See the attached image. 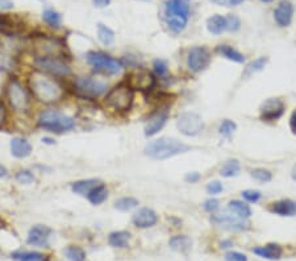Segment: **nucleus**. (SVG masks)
I'll return each instance as SVG.
<instances>
[{
  "label": "nucleus",
  "instance_id": "obj_1",
  "mask_svg": "<svg viewBox=\"0 0 296 261\" xmlns=\"http://www.w3.org/2000/svg\"><path fill=\"white\" fill-rule=\"evenodd\" d=\"M28 84L33 97L39 102L46 104L57 103L64 99L66 94L64 86L57 81V78L41 70H35L29 74Z\"/></svg>",
  "mask_w": 296,
  "mask_h": 261
},
{
  "label": "nucleus",
  "instance_id": "obj_16",
  "mask_svg": "<svg viewBox=\"0 0 296 261\" xmlns=\"http://www.w3.org/2000/svg\"><path fill=\"white\" fill-rule=\"evenodd\" d=\"M51 229L46 226H35L29 229L28 238H26V242L29 245H33V247H40V248H44V247H48L49 239H50Z\"/></svg>",
  "mask_w": 296,
  "mask_h": 261
},
{
  "label": "nucleus",
  "instance_id": "obj_10",
  "mask_svg": "<svg viewBox=\"0 0 296 261\" xmlns=\"http://www.w3.org/2000/svg\"><path fill=\"white\" fill-rule=\"evenodd\" d=\"M36 58L42 57H65V45L58 39L51 37H39L33 42Z\"/></svg>",
  "mask_w": 296,
  "mask_h": 261
},
{
  "label": "nucleus",
  "instance_id": "obj_55",
  "mask_svg": "<svg viewBox=\"0 0 296 261\" xmlns=\"http://www.w3.org/2000/svg\"><path fill=\"white\" fill-rule=\"evenodd\" d=\"M220 245H221V248H229L230 245H232V243H230V242H223Z\"/></svg>",
  "mask_w": 296,
  "mask_h": 261
},
{
  "label": "nucleus",
  "instance_id": "obj_52",
  "mask_svg": "<svg viewBox=\"0 0 296 261\" xmlns=\"http://www.w3.org/2000/svg\"><path fill=\"white\" fill-rule=\"evenodd\" d=\"M111 3V0H94V4L96 7H105Z\"/></svg>",
  "mask_w": 296,
  "mask_h": 261
},
{
  "label": "nucleus",
  "instance_id": "obj_26",
  "mask_svg": "<svg viewBox=\"0 0 296 261\" xmlns=\"http://www.w3.org/2000/svg\"><path fill=\"white\" fill-rule=\"evenodd\" d=\"M131 240V234L127 231L112 232L108 238V243L113 248H127Z\"/></svg>",
  "mask_w": 296,
  "mask_h": 261
},
{
  "label": "nucleus",
  "instance_id": "obj_57",
  "mask_svg": "<svg viewBox=\"0 0 296 261\" xmlns=\"http://www.w3.org/2000/svg\"><path fill=\"white\" fill-rule=\"evenodd\" d=\"M261 2H263V3H271L273 0H261Z\"/></svg>",
  "mask_w": 296,
  "mask_h": 261
},
{
  "label": "nucleus",
  "instance_id": "obj_7",
  "mask_svg": "<svg viewBox=\"0 0 296 261\" xmlns=\"http://www.w3.org/2000/svg\"><path fill=\"white\" fill-rule=\"evenodd\" d=\"M86 60L94 70L102 74L115 75L123 70V65L119 60L103 52H88L86 54Z\"/></svg>",
  "mask_w": 296,
  "mask_h": 261
},
{
  "label": "nucleus",
  "instance_id": "obj_24",
  "mask_svg": "<svg viewBox=\"0 0 296 261\" xmlns=\"http://www.w3.org/2000/svg\"><path fill=\"white\" fill-rule=\"evenodd\" d=\"M169 247L172 251L179 252V253H186L192 248V240L186 235L174 236L169 240Z\"/></svg>",
  "mask_w": 296,
  "mask_h": 261
},
{
  "label": "nucleus",
  "instance_id": "obj_29",
  "mask_svg": "<svg viewBox=\"0 0 296 261\" xmlns=\"http://www.w3.org/2000/svg\"><path fill=\"white\" fill-rule=\"evenodd\" d=\"M228 210L230 213L236 214L237 216L242 218V219H248L252 215V210L246 203L241 202V200H230L228 205Z\"/></svg>",
  "mask_w": 296,
  "mask_h": 261
},
{
  "label": "nucleus",
  "instance_id": "obj_13",
  "mask_svg": "<svg viewBox=\"0 0 296 261\" xmlns=\"http://www.w3.org/2000/svg\"><path fill=\"white\" fill-rule=\"evenodd\" d=\"M211 220L217 227L230 229V231H244V229L248 228L245 219H242V218H240L233 213L216 214V215H212Z\"/></svg>",
  "mask_w": 296,
  "mask_h": 261
},
{
  "label": "nucleus",
  "instance_id": "obj_38",
  "mask_svg": "<svg viewBox=\"0 0 296 261\" xmlns=\"http://www.w3.org/2000/svg\"><path fill=\"white\" fill-rule=\"evenodd\" d=\"M19 261H44L45 256L40 252H24L19 255H13Z\"/></svg>",
  "mask_w": 296,
  "mask_h": 261
},
{
  "label": "nucleus",
  "instance_id": "obj_42",
  "mask_svg": "<svg viewBox=\"0 0 296 261\" xmlns=\"http://www.w3.org/2000/svg\"><path fill=\"white\" fill-rule=\"evenodd\" d=\"M242 197H244V199L248 200V202L255 203L261 199V193L257 190H245L242 191Z\"/></svg>",
  "mask_w": 296,
  "mask_h": 261
},
{
  "label": "nucleus",
  "instance_id": "obj_28",
  "mask_svg": "<svg viewBox=\"0 0 296 261\" xmlns=\"http://www.w3.org/2000/svg\"><path fill=\"white\" fill-rule=\"evenodd\" d=\"M107 198H108V189H107V186L103 184L98 185V186H96L94 190H91V193L87 195V199L93 203V205H95V206L102 205L103 202H105Z\"/></svg>",
  "mask_w": 296,
  "mask_h": 261
},
{
  "label": "nucleus",
  "instance_id": "obj_27",
  "mask_svg": "<svg viewBox=\"0 0 296 261\" xmlns=\"http://www.w3.org/2000/svg\"><path fill=\"white\" fill-rule=\"evenodd\" d=\"M207 28L214 35H221L226 31V17L221 15H214L207 20Z\"/></svg>",
  "mask_w": 296,
  "mask_h": 261
},
{
  "label": "nucleus",
  "instance_id": "obj_11",
  "mask_svg": "<svg viewBox=\"0 0 296 261\" xmlns=\"http://www.w3.org/2000/svg\"><path fill=\"white\" fill-rule=\"evenodd\" d=\"M179 132L186 136H196L203 131L204 123L201 118L195 112L182 113L176 120Z\"/></svg>",
  "mask_w": 296,
  "mask_h": 261
},
{
  "label": "nucleus",
  "instance_id": "obj_40",
  "mask_svg": "<svg viewBox=\"0 0 296 261\" xmlns=\"http://www.w3.org/2000/svg\"><path fill=\"white\" fill-rule=\"evenodd\" d=\"M153 69L158 77H165V75L167 74V70H169V69H167V64H166V61L159 60V58L158 60H154Z\"/></svg>",
  "mask_w": 296,
  "mask_h": 261
},
{
  "label": "nucleus",
  "instance_id": "obj_45",
  "mask_svg": "<svg viewBox=\"0 0 296 261\" xmlns=\"http://www.w3.org/2000/svg\"><path fill=\"white\" fill-rule=\"evenodd\" d=\"M225 261H248V257L240 252H228L225 255Z\"/></svg>",
  "mask_w": 296,
  "mask_h": 261
},
{
  "label": "nucleus",
  "instance_id": "obj_39",
  "mask_svg": "<svg viewBox=\"0 0 296 261\" xmlns=\"http://www.w3.org/2000/svg\"><path fill=\"white\" fill-rule=\"evenodd\" d=\"M250 174H252V177L254 178V180L259 181V182H270L271 178H273L271 171L266 170V169H262V168L254 169V170L250 171Z\"/></svg>",
  "mask_w": 296,
  "mask_h": 261
},
{
  "label": "nucleus",
  "instance_id": "obj_37",
  "mask_svg": "<svg viewBox=\"0 0 296 261\" xmlns=\"http://www.w3.org/2000/svg\"><path fill=\"white\" fill-rule=\"evenodd\" d=\"M15 178H16V181L19 182V184H22V185H31V184H33L36 180L35 174H33L32 171L25 170V169L17 171Z\"/></svg>",
  "mask_w": 296,
  "mask_h": 261
},
{
  "label": "nucleus",
  "instance_id": "obj_22",
  "mask_svg": "<svg viewBox=\"0 0 296 261\" xmlns=\"http://www.w3.org/2000/svg\"><path fill=\"white\" fill-rule=\"evenodd\" d=\"M253 253L259 257L268 258V260H279L283 255V249L278 244H268L263 247H258L253 249Z\"/></svg>",
  "mask_w": 296,
  "mask_h": 261
},
{
  "label": "nucleus",
  "instance_id": "obj_51",
  "mask_svg": "<svg viewBox=\"0 0 296 261\" xmlns=\"http://www.w3.org/2000/svg\"><path fill=\"white\" fill-rule=\"evenodd\" d=\"M13 7V3L11 0H0V8H4V10H11Z\"/></svg>",
  "mask_w": 296,
  "mask_h": 261
},
{
  "label": "nucleus",
  "instance_id": "obj_14",
  "mask_svg": "<svg viewBox=\"0 0 296 261\" xmlns=\"http://www.w3.org/2000/svg\"><path fill=\"white\" fill-rule=\"evenodd\" d=\"M133 90H140L146 93V91L153 90L156 86V78L150 74L146 70H137L133 74L129 75L127 82Z\"/></svg>",
  "mask_w": 296,
  "mask_h": 261
},
{
  "label": "nucleus",
  "instance_id": "obj_9",
  "mask_svg": "<svg viewBox=\"0 0 296 261\" xmlns=\"http://www.w3.org/2000/svg\"><path fill=\"white\" fill-rule=\"evenodd\" d=\"M74 89L79 95L88 99H95L107 91V84L91 77H78L74 79Z\"/></svg>",
  "mask_w": 296,
  "mask_h": 261
},
{
  "label": "nucleus",
  "instance_id": "obj_21",
  "mask_svg": "<svg viewBox=\"0 0 296 261\" xmlns=\"http://www.w3.org/2000/svg\"><path fill=\"white\" fill-rule=\"evenodd\" d=\"M32 145L26 139L13 137L11 140V153L16 158H25L32 153Z\"/></svg>",
  "mask_w": 296,
  "mask_h": 261
},
{
  "label": "nucleus",
  "instance_id": "obj_44",
  "mask_svg": "<svg viewBox=\"0 0 296 261\" xmlns=\"http://www.w3.org/2000/svg\"><path fill=\"white\" fill-rule=\"evenodd\" d=\"M223 191V185L220 184L219 181H214V182H210L207 186V193L211 195H216Z\"/></svg>",
  "mask_w": 296,
  "mask_h": 261
},
{
  "label": "nucleus",
  "instance_id": "obj_5",
  "mask_svg": "<svg viewBox=\"0 0 296 261\" xmlns=\"http://www.w3.org/2000/svg\"><path fill=\"white\" fill-rule=\"evenodd\" d=\"M134 100V90L125 82L113 87L104 98V104L115 112H127L131 110Z\"/></svg>",
  "mask_w": 296,
  "mask_h": 261
},
{
  "label": "nucleus",
  "instance_id": "obj_3",
  "mask_svg": "<svg viewBox=\"0 0 296 261\" xmlns=\"http://www.w3.org/2000/svg\"><path fill=\"white\" fill-rule=\"evenodd\" d=\"M37 126L49 132L64 133L75 127V120L58 110H45L37 118Z\"/></svg>",
  "mask_w": 296,
  "mask_h": 261
},
{
  "label": "nucleus",
  "instance_id": "obj_25",
  "mask_svg": "<svg viewBox=\"0 0 296 261\" xmlns=\"http://www.w3.org/2000/svg\"><path fill=\"white\" fill-rule=\"evenodd\" d=\"M216 52L220 55L225 57L226 60H229V61L237 62V64H244L245 62V55L229 45H219L216 48Z\"/></svg>",
  "mask_w": 296,
  "mask_h": 261
},
{
  "label": "nucleus",
  "instance_id": "obj_35",
  "mask_svg": "<svg viewBox=\"0 0 296 261\" xmlns=\"http://www.w3.org/2000/svg\"><path fill=\"white\" fill-rule=\"evenodd\" d=\"M42 19L49 26H53V28H58L61 25V15L58 12H55L54 10H45L42 13Z\"/></svg>",
  "mask_w": 296,
  "mask_h": 261
},
{
  "label": "nucleus",
  "instance_id": "obj_33",
  "mask_svg": "<svg viewBox=\"0 0 296 261\" xmlns=\"http://www.w3.org/2000/svg\"><path fill=\"white\" fill-rule=\"evenodd\" d=\"M240 173V162L237 160H229L224 164V166L220 169V174L225 178L236 177Z\"/></svg>",
  "mask_w": 296,
  "mask_h": 261
},
{
  "label": "nucleus",
  "instance_id": "obj_34",
  "mask_svg": "<svg viewBox=\"0 0 296 261\" xmlns=\"http://www.w3.org/2000/svg\"><path fill=\"white\" fill-rule=\"evenodd\" d=\"M65 256L70 261H84L86 260V252L78 245H69L65 251Z\"/></svg>",
  "mask_w": 296,
  "mask_h": 261
},
{
  "label": "nucleus",
  "instance_id": "obj_19",
  "mask_svg": "<svg viewBox=\"0 0 296 261\" xmlns=\"http://www.w3.org/2000/svg\"><path fill=\"white\" fill-rule=\"evenodd\" d=\"M293 7L290 2H280L274 11V19L279 26H288L292 21Z\"/></svg>",
  "mask_w": 296,
  "mask_h": 261
},
{
  "label": "nucleus",
  "instance_id": "obj_54",
  "mask_svg": "<svg viewBox=\"0 0 296 261\" xmlns=\"http://www.w3.org/2000/svg\"><path fill=\"white\" fill-rule=\"evenodd\" d=\"M42 142H45V144H50V145H53L54 144V140L53 139H50V137H44V139H42Z\"/></svg>",
  "mask_w": 296,
  "mask_h": 261
},
{
  "label": "nucleus",
  "instance_id": "obj_50",
  "mask_svg": "<svg viewBox=\"0 0 296 261\" xmlns=\"http://www.w3.org/2000/svg\"><path fill=\"white\" fill-rule=\"evenodd\" d=\"M290 127H291V131H292V132L296 135V108L290 118Z\"/></svg>",
  "mask_w": 296,
  "mask_h": 261
},
{
  "label": "nucleus",
  "instance_id": "obj_49",
  "mask_svg": "<svg viewBox=\"0 0 296 261\" xmlns=\"http://www.w3.org/2000/svg\"><path fill=\"white\" fill-rule=\"evenodd\" d=\"M187 181L188 184H196L197 181L200 180V174L197 173V171H192V173H188L185 178Z\"/></svg>",
  "mask_w": 296,
  "mask_h": 261
},
{
  "label": "nucleus",
  "instance_id": "obj_8",
  "mask_svg": "<svg viewBox=\"0 0 296 261\" xmlns=\"http://www.w3.org/2000/svg\"><path fill=\"white\" fill-rule=\"evenodd\" d=\"M35 64L37 70H41L54 78H67L71 75V69L65 58L42 57L36 58Z\"/></svg>",
  "mask_w": 296,
  "mask_h": 261
},
{
  "label": "nucleus",
  "instance_id": "obj_20",
  "mask_svg": "<svg viewBox=\"0 0 296 261\" xmlns=\"http://www.w3.org/2000/svg\"><path fill=\"white\" fill-rule=\"evenodd\" d=\"M270 213L277 214L280 216H295L296 215V202L291 199H282L271 203L269 206Z\"/></svg>",
  "mask_w": 296,
  "mask_h": 261
},
{
  "label": "nucleus",
  "instance_id": "obj_2",
  "mask_svg": "<svg viewBox=\"0 0 296 261\" xmlns=\"http://www.w3.org/2000/svg\"><path fill=\"white\" fill-rule=\"evenodd\" d=\"M190 149H191L190 145L183 144L176 139L159 137L154 141H150L145 147L143 152H145V155L149 156L150 158H154V160H167V158H171L174 156L186 153Z\"/></svg>",
  "mask_w": 296,
  "mask_h": 261
},
{
  "label": "nucleus",
  "instance_id": "obj_31",
  "mask_svg": "<svg viewBox=\"0 0 296 261\" xmlns=\"http://www.w3.org/2000/svg\"><path fill=\"white\" fill-rule=\"evenodd\" d=\"M98 37L102 44L104 45H111L112 42L115 41V32L111 28H108L104 24H98Z\"/></svg>",
  "mask_w": 296,
  "mask_h": 261
},
{
  "label": "nucleus",
  "instance_id": "obj_56",
  "mask_svg": "<svg viewBox=\"0 0 296 261\" xmlns=\"http://www.w3.org/2000/svg\"><path fill=\"white\" fill-rule=\"evenodd\" d=\"M292 178H293V181H296V164H295V166L292 168Z\"/></svg>",
  "mask_w": 296,
  "mask_h": 261
},
{
  "label": "nucleus",
  "instance_id": "obj_41",
  "mask_svg": "<svg viewBox=\"0 0 296 261\" xmlns=\"http://www.w3.org/2000/svg\"><path fill=\"white\" fill-rule=\"evenodd\" d=\"M240 25H241V21L237 16L234 15H229L226 16V31L229 32H237L240 29Z\"/></svg>",
  "mask_w": 296,
  "mask_h": 261
},
{
  "label": "nucleus",
  "instance_id": "obj_43",
  "mask_svg": "<svg viewBox=\"0 0 296 261\" xmlns=\"http://www.w3.org/2000/svg\"><path fill=\"white\" fill-rule=\"evenodd\" d=\"M219 206H220V202L217 199H215V198H211V199H207L205 202H204L203 207L205 211H208V213L211 214H215L219 210Z\"/></svg>",
  "mask_w": 296,
  "mask_h": 261
},
{
  "label": "nucleus",
  "instance_id": "obj_30",
  "mask_svg": "<svg viewBox=\"0 0 296 261\" xmlns=\"http://www.w3.org/2000/svg\"><path fill=\"white\" fill-rule=\"evenodd\" d=\"M269 62V58L268 57H259L257 58V60H254L253 62H250V64L248 65L245 68V70H244V73H242V77H250V75H253L254 73H258V71H261L262 69L266 66V64Z\"/></svg>",
  "mask_w": 296,
  "mask_h": 261
},
{
  "label": "nucleus",
  "instance_id": "obj_4",
  "mask_svg": "<svg viewBox=\"0 0 296 261\" xmlns=\"http://www.w3.org/2000/svg\"><path fill=\"white\" fill-rule=\"evenodd\" d=\"M165 17L170 31L181 33L188 23L190 6L186 0H170L166 3Z\"/></svg>",
  "mask_w": 296,
  "mask_h": 261
},
{
  "label": "nucleus",
  "instance_id": "obj_48",
  "mask_svg": "<svg viewBox=\"0 0 296 261\" xmlns=\"http://www.w3.org/2000/svg\"><path fill=\"white\" fill-rule=\"evenodd\" d=\"M11 29V23L10 20L6 19V17L0 16V32L8 33V31Z\"/></svg>",
  "mask_w": 296,
  "mask_h": 261
},
{
  "label": "nucleus",
  "instance_id": "obj_23",
  "mask_svg": "<svg viewBox=\"0 0 296 261\" xmlns=\"http://www.w3.org/2000/svg\"><path fill=\"white\" fill-rule=\"evenodd\" d=\"M100 184H102V182L99 180H95V178L80 180L71 185V190L75 194H78V195H88V194L91 193V190H94V189Z\"/></svg>",
  "mask_w": 296,
  "mask_h": 261
},
{
  "label": "nucleus",
  "instance_id": "obj_36",
  "mask_svg": "<svg viewBox=\"0 0 296 261\" xmlns=\"http://www.w3.org/2000/svg\"><path fill=\"white\" fill-rule=\"evenodd\" d=\"M236 129H237L236 123L232 122V120H229V119H226L220 124L219 132H220V135L224 136V137H230L233 133L236 132Z\"/></svg>",
  "mask_w": 296,
  "mask_h": 261
},
{
  "label": "nucleus",
  "instance_id": "obj_58",
  "mask_svg": "<svg viewBox=\"0 0 296 261\" xmlns=\"http://www.w3.org/2000/svg\"><path fill=\"white\" fill-rule=\"evenodd\" d=\"M142 2H146V0H142Z\"/></svg>",
  "mask_w": 296,
  "mask_h": 261
},
{
  "label": "nucleus",
  "instance_id": "obj_47",
  "mask_svg": "<svg viewBox=\"0 0 296 261\" xmlns=\"http://www.w3.org/2000/svg\"><path fill=\"white\" fill-rule=\"evenodd\" d=\"M7 123V108L3 102H0V128H3Z\"/></svg>",
  "mask_w": 296,
  "mask_h": 261
},
{
  "label": "nucleus",
  "instance_id": "obj_53",
  "mask_svg": "<svg viewBox=\"0 0 296 261\" xmlns=\"http://www.w3.org/2000/svg\"><path fill=\"white\" fill-rule=\"evenodd\" d=\"M7 173H8V171H7V169L4 168V166H2V165H0V178L6 177Z\"/></svg>",
  "mask_w": 296,
  "mask_h": 261
},
{
  "label": "nucleus",
  "instance_id": "obj_15",
  "mask_svg": "<svg viewBox=\"0 0 296 261\" xmlns=\"http://www.w3.org/2000/svg\"><path fill=\"white\" fill-rule=\"evenodd\" d=\"M259 111H261V119L263 122H274L282 118L284 113V103L279 98H270L262 103Z\"/></svg>",
  "mask_w": 296,
  "mask_h": 261
},
{
  "label": "nucleus",
  "instance_id": "obj_32",
  "mask_svg": "<svg viewBox=\"0 0 296 261\" xmlns=\"http://www.w3.org/2000/svg\"><path fill=\"white\" fill-rule=\"evenodd\" d=\"M138 206V200L133 197H123L115 202V209L123 213H128Z\"/></svg>",
  "mask_w": 296,
  "mask_h": 261
},
{
  "label": "nucleus",
  "instance_id": "obj_6",
  "mask_svg": "<svg viewBox=\"0 0 296 261\" xmlns=\"http://www.w3.org/2000/svg\"><path fill=\"white\" fill-rule=\"evenodd\" d=\"M6 98L10 106L16 112H26L31 107V97L26 89L19 79L11 78L6 86Z\"/></svg>",
  "mask_w": 296,
  "mask_h": 261
},
{
  "label": "nucleus",
  "instance_id": "obj_18",
  "mask_svg": "<svg viewBox=\"0 0 296 261\" xmlns=\"http://www.w3.org/2000/svg\"><path fill=\"white\" fill-rule=\"evenodd\" d=\"M167 119H169V112H167V110L157 111L150 118L149 122L146 123V126H145V136L146 137H152V136L157 135L165 127Z\"/></svg>",
  "mask_w": 296,
  "mask_h": 261
},
{
  "label": "nucleus",
  "instance_id": "obj_46",
  "mask_svg": "<svg viewBox=\"0 0 296 261\" xmlns=\"http://www.w3.org/2000/svg\"><path fill=\"white\" fill-rule=\"evenodd\" d=\"M212 3L217 4V6H225V7H232L240 4L241 0H211Z\"/></svg>",
  "mask_w": 296,
  "mask_h": 261
},
{
  "label": "nucleus",
  "instance_id": "obj_17",
  "mask_svg": "<svg viewBox=\"0 0 296 261\" xmlns=\"http://www.w3.org/2000/svg\"><path fill=\"white\" fill-rule=\"evenodd\" d=\"M132 222L138 228H150L158 222V215L154 210L149 207H142L133 214Z\"/></svg>",
  "mask_w": 296,
  "mask_h": 261
},
{
  "label": "nucleus",
  "instance_id": "obj_12",
  "mask_svg": "<svg viewBox=\"0 0 296 261\" xmlns=\"http://www.w3.org/2000/svg\"><path fill=\"white\" fill-rule=\"evenodd\" d=\"M211 62L210 52L204 46H195L190 49L187 55V66L188 69L194 73L203 71L208 68Z\"/></svg>",
  "mask_w": 296,
  "mask_h": 261
}]
</instances>
